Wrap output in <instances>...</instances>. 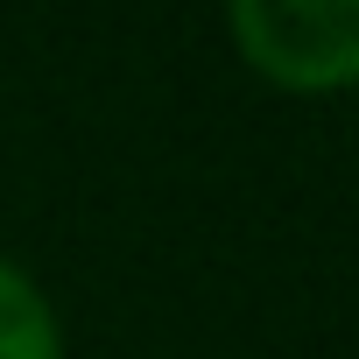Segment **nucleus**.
<instances>
[{"label": "nucleus", "mask_w": 359, "mask_h": 359, "mask_svg": "<svg viewBox=\"0 0 359 359\" xmlns=\"http://www.w3.org/2000/svg\"><path fill=\"white\" fill-rule=\"evenodd\" d=\"M226 29L247 71L282 92L359 85V0H240Z\"/></svg>", "instance_id": "obj_1"}, {"label": "nucleus", "mask_w": 359, "mask_h": 359, "mask_svg": "<svg viewBox=\"0 0 359 359\" xmlns=\"http://www.w3.org/2000/svg\"><path fill=\"white\" fill-rule=\"evenodd\" d=\"M0 359H64V324L29 268L0 254Z\"/></svg>", "instance_id": "obj_2"}]
</instances>
